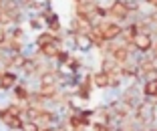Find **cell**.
Returning <instances> with one entry per match:
<instances>
[{
    "mask_svg": "<svg viewBox=\"0 0 157 131\" xmlns=\"http://www.w3.org/2000/svg\"><path fill=\"white\" fill-rule=\"evenodd\" d=\"M93 26L103 34V38H105L107 42H117L121 38V33H123V26H121V24H115V22H111V20H107V18L97 20Z\"/></svg>",
    "mask_w": 157,
    "mask_h": 131,
    "instance_id": "6da1fadb",
    "label": "cell"
},
{
    "mask_svg": "<svg viewBox=\"0 0 157 131\" xmlns=\"http://www.w3.org/2000/svg\"><path fill=\"white\" fill-rule=\"evenodd\" d=\"M153 47V37L151 34H145V33H139L137 37L133 38V48L135 52H149Z\"/></svg>",
    "mask_w": 157,
    "mask_h": 131,
    "instance_id": "7a4b0ae2",
    "label": "cell"
},
{
    "mask_svg": "<svg viewBox=\"0 0 157 131\" xmlns=\"http://www.w3.org/2000/svg\"><path fill=\"white\" fill-rule=\"evenodd\" d=\"M18 83V75L14 71H2L0 73V91H10L14 85Z\"/></svg>",
    "mask_w": 157,
    "mask_h": 131,
    "instance_id": "3957f363",
    "label": "cell"
},
{
    "mask_svg": "<svg viewBox=\"0 0 157 131\" xmlns=\"http://www.w3.org/2000/svg\"><path fill=\"white\" fill-rule=\"evenodd\" d=\"M12 97H14V103H20V105H26V101H28V97H30V91H28V87L26 85H22V83H16L12 87Z\"/></svg>",
    "mask_w": 157,
    "mask_h": 131,
    "instance_id": "277c9868",
    "label": "cell"
},
{
    "mask_svg": "<svg viewBox=\"0 0 157 131\" xmlns=\"http://www.w3.org/2000/svg\"><path fill=\"white\" fill-rule=\"evenodd\" d=\"M91 28H93V22H89L85 18H77L75 16L73 22H71V33H75V34H89Z\"/></svg>",
    "mask_w": 157,
    "mask_h": 131,
    "instance_id": "5b68a950",
    "label": "cell"
},
{
    "mask_svg": "<svg viewBox=\"0 0 157 131\" xmlns=\"http://www.w3.org/2000/svg\"><path fill=\"white\" fill-rule=\"evenodd\" d=\"M109 81H111V75H107L103 71H97V73L91 75V83L97 89H109Z\"/></svg>",
    "mask_w": 157,
    "mask_h": 131,
    "instance_id": "8992f818",
    "label": "cell"
},
{
    "mask_svg": "<svg viewBox=\"0 0 157 131\" xmlns=\"http://www.w3.org/2000/svg\"><path fill=\"white\" fill-rule=\"evenodd\" d=\"M59 34H55V33H51V30H42L40 34L36 37V40H34V44H36V48L38 47H42V44H48V42H56L59 40ZM63 40V38H60Z\"/></svg>",
    "mask_w": 157,
    "mask_h": 131,
    "instance_id": "52a82bcc",
    "label": "cell"
},
{
    "mask_svg": "<svg viewBox=\"0 0 157 131\" xmlns=\"http://www.w3.org/2000/svg\"><path fill=\"white\" fill-rule=\"evenodd\" d=\"M63 67H65V69L69 71V73L77 75V73H78V69L83 67V61H81V59H77V56H73V55H71V56H69V61H67Z\"/></svg>",
    "mask_w": 157,
    "mask_h": 131,
    "instance_id": "ba28073f",
    "label": "cell"
},
{
    "mask_svg": "<svg viewBox=\"0 0 157 131\" xmlns=\"http://www.w3.org/2000/svg\"><path fill=\"white\" fill-rule=\"evenodd\" d=\"M141 91H143V97H157V79L155 81H145Z\"/></svg>",
    "mask_w": 157,
    "mask_h": 131,
    "instance_id": "9c48e42d",
    "label": "cell"
},
{
    "mask_svg": "<svg viewBox=\"0 0 157 131\" xmlns=\"http://www.w3.org/2000/svg\"><path fill=\"white\" fill-rule=\"evenodd\" d=\"M89 127H91L93 131H115L111 123H97V121H93Z\"/></svg>",
    "mask_w": 157,
    "mask_h": 131,
    "instance_id": "30bf717a",
    "label": "cell"
},
{
    "mask_svg": "<svg viewBox=\"0 0 157 131\" xmlns=\"http://www.w3.org/2000/svg\"><path fill=\"white\" fill-rule=\"evenodd\" d=\"M38 129H40V125L36 121H28V119H24L20 125V131H38Z\"/></svg>",
    "mask_w": 157,
    "mask_h": 131,
    "instance_id": "8fae6325",
    "label": "cell"
},
{
    "mask_svg": "<svg viewBox=\"0 0 157 131\" xmlns=\"http://www.w3.org/2000/svg\"><path fill=\"white\" fill-rule=\"evenodd\" d=\"M69 56H71V52H69V51H65V48H63V51H60L59 55H56V59H55V61L59 63L60 67H63V65H65L67 61H69Z\"/></svg>",
    "mask_w": 157,
    "mask_h": 131,
    "instance_id": "7c38bea8",
    "label": "cell"
},
{
    "mask_svg": "<svg viewBox=\"0 0 157 131\" xmlns=\"http://www.w3.org/2000/svg\"><path fill=\"white\" fill-rule=\"evenodd\" d=\"M6 40H8V30H6L4 26H0V47H2Z\"/></svg>",
    "mask_w": 157,
    "mask_h": 131,
    "instance_id": "4fadbf2b",
    "label": "cell"
},
{
    "mask_svg": "<svg viewBox=\"0 0 157 131\" xmlns=\"http://www.w3.org/2000/svg\"><path fill=\"white\" fill-rule=\"evenodd\" d=\"M38 131H55V127H52V125H51V127H40Z\"/></svg>",
    "mask_w": 157,
    "mask_h": 131,
    "instance_id": "5bb4252c",
    "label": "cell"
},
{
    "mask_svg": "<svg viewBox=\"0 0 157 131\" xmlns=\"http://www.w3.org/2000/svg\"><path fill=\"white\" fill-rule=\"evenodd\" d=\"M2 2H4V0H0V10H2Z\"/></svg>",
    "mask_w": 157,
    "mask_h": 131,
    "instance_id": "9a60e30c",
    "label": "cell"
},
{
    "mask_svg": "<svg viewBox=\"0 0 157 131\" xmlns=\"http://www.w3.org/2000/svg\"><path fill=\"white\" fill-rule=\"evenodd\" d=\"M2 71H6V69H2V67H0V73H2Z\"/></svg>",
    "mask_w": 157,
    "mask_h": 131,
    "instance_id": "2e32d148",
    "label": "cell"
}]
</instances>
